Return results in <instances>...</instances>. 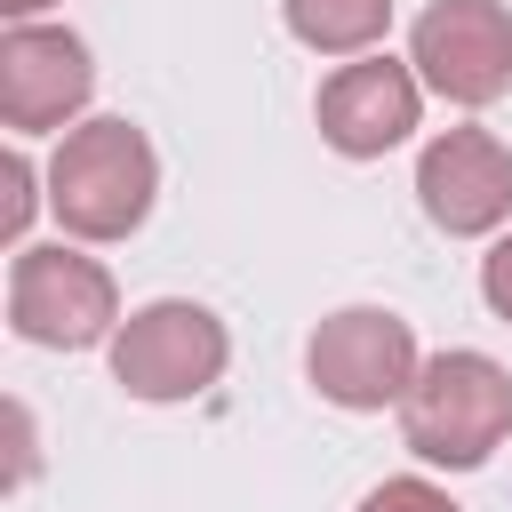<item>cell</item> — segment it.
I'll list each match as a JSON object with an SVG mask.
<instances>
[{
	"label": "cell",
	"instance_id": "5",
	"mask_svg": "<svg viewBox=\"0 0 512 512\" xmlns=\"http://www.w3.org/2000/svg\"><path fill=\"white\" fill-rule=\"evenodd\" d=\"M424 352H416V328L392 312V304H336L312 336H304V384L344 408V416H384L408 400Z\"/></svg>",
	"mask_w": 512,
	"mask_h": 512
},
{
	"label": "cell",
	"instance_id": "2",
	"mask_svg": "<svg viewBox=\"0 0 512 512\" xmlns=\"http://www.w3.org/2000/svg\"><path fill=\"white\" fill-rule=\"evenodd\" d=\"M504 440H512V368L472 344L424 352L400 400V448L432 472H480Z\"/></svg>",
	"mask_w": 512,
	"mask_h": 512
},
{
	"label": "cell",
	"instance_id": "12",
	"mask_svg": "<svg viewBox=\"0 0 512 512\" xmlns=\"http://www.w3.org/2000/svg\"><path fill=\"white\" fill-rule=\"evenodd\" d=\"M360 512H464V504L440 480H424V472H392V480H376L360 496Z\"/></svg>",
	"mask_w": 512,
	"mask_h": 512
},
{
	"label": "cell",
	"instance_id": "9",
	"mask_svg": "<svg viewBox=\"0 0 512 512\" xmlns=\"http://www.w3.org/2000/svg\"><path fill=\"white\" fill-rule=\"evenodd\" d=\"M312 120H320V144L328 152H344V160H384V152H400L408 136H416V120H424V80H416V64H400V56H352V64H336L328 80H320V96H312Z\"/></svg>",
	"mask_w": 512,
	"mask_h": 512
},
{
	"label": "cell",
	"instance_id": "15",
	"mask_svg": "<svg viewBox=\"0 0 512 512\" xmlns=\"http://www.w3.org/2000/svg\"><path fill=\"white\" fill-rule=\"evenodd\" d=\"M48 8H56V0H0V16H8V24H40Z\"/></svg>",
	"mask_w": 512,
	"mask_h": 512
},
{
	"label": "cell",
	"instance_id": "8",
	"mask_svg": "<svg viewBox=\"0 0 512 512\" xmlns=\"http://www.w3.org/2000/svg\"><path fill=\"white\" fill-rule=\"evenodd\" d=\"M88 96H96V56L72 24H8L0 32V120L16 136L80 128Z\"/></svg>",
	"mask_w": 512,
	"mask_h": 512
},
{
	"label": "cell",
	"instance_id": "10",
	"mask_svg": "<svg viewBox=\"0 0 512 512\" xmlns=\"http://www.w3.org/2000/svg\"><path fill=\"white\" fill-rule=\"evenodd\" d=\"M280 24L296 48L312 56H376V40L392 32V0H280Z\"/></svg>",
	"mask_w": 512,
	"mask_h": 512
},
{
	"label": "cell",
	"instance_id": "3",
	"mask_svg": "<svg viewBox=\"0 0 512 512\" xmlns=\"http://www.w3.org/2000/svg\"><path fill=\"white\" fill-rule=\"evenodd\" d=\"M104 352H112V384H120L128 400H144V408H184V400H200V392L224 384V368H232V328H224L208 304H192V296H152V304H136V312L120 320V336H112Z\"/></svg>",
	"mask_w": 512,
	"mask_h": 512
},
{
	"label": "cell",
	"instance_id": "6",
	"mask_svg": "<svg viewBox=\"0 0 512 512\" xmlns=\"http://www.w3.org/2000/svg\"><path fill=\"white\" fill-rule=\"evenodd\" d=\"M408 64L456 112H488L512 88V8L504 0H432L408 24Z\"/></svg>",
	"mask_w": 512,
	"mask_h": 512
},
{
	"label": "cell",
	"instance_id": "13",
	"mask_svg": "<svg viewBox=\"0 0 512 512\" xmlns=\"http://www.w3.org/2000/svg\"><path fill=\"white\" fill-rule=\"evenodd\" d=\"M480 304L512 328V224L488 240V256H480Z\"/></svg>",
	"mask_w": 512,
	"mask_h": 512
},
{
	"label": "cell",
	"instance_id": "4",
	"mask_svg": "<svg viewBox=\"0 0 512 512\" xmlns=\"http://www.w3.org/2000/svg\"><path fill=\"white\" fill-rule=\"evenodd\" d=\"M120 288L112 272L72 240H24L8 256V328L40 352H88L120 336Z\"/></svg>",
	"mask_w": 512,
	"mask_h": 512
},
{
	"label": "cell",
	"instance_id": "11",
	"mask_svg": "<svg viewBox=\"0 0 512 512\" xmlns=\"http://www.w3.org/2000/svg\"><path fill=\"white\" fill-rule=\"evenodd\" d=\"M0 184H8V200H0V240H8V248H24L32 208L48 200V168H32L24 152H8V160H0Z\"/></svg>",
	"mask_w": 512,
	"mask_h": 512
},
{
	"label": "cell",
	"instance_id": "1",
	"mask_svg": "<svg viewBox=\"0 0 512 512\" xmlns=\"http://www.w3.org/2000/svg\"><path fill=\"white\" fill-rule=\"evenodd\" d=\"M152 200H160V152L128 112H96V120L56 136V152H48V216L64 224V240L112 248V240L144 232Z\"/></svg>",
	"mask_w": 512,
	"mask_h": 512
},
{
	"label": "cell",
	"instance_id": "14",
	"mask_svg": "<svg viewBox=\"0 0 512 512\" xmlns=\"http://www.w3.org/2000/svg\"><path fill=\"white\" fill-rule=\"evenodd\" d=\"M8 448H16L8 488H32V472H40V432H32V408H24V400H8Z\"/></svg>",
	"mask_w": 512,
	"mask_h": 512
},
{
	"label": "cell",
	"instance_id": "7",
	"mask_svg": "<svg viewBox=\"0 0 512 512\" xmlns=\"http://www.w3.org/2000/svg\"><path fill=\"white\" fill-rule=\"evenodd\" d=\"M416 208L448 240H496L512 224V144L496 128H440L416 152Z\"/></svg>",
	"mask_w": 512,
	"mask_h": 512
}]
</instances>
